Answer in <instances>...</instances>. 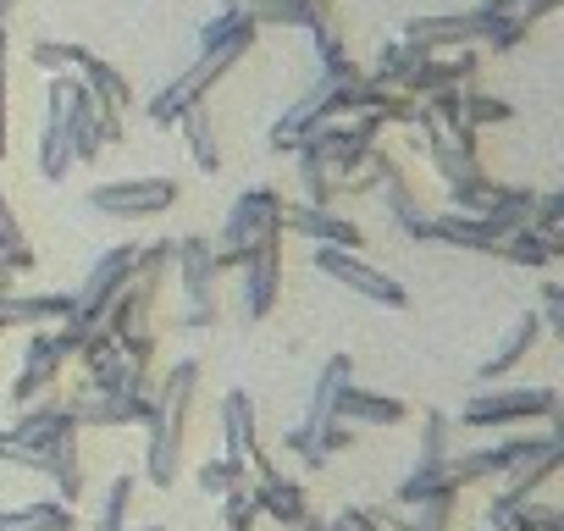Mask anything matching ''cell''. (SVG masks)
Returning <instances> with one entry per match:
<instances>
[{"mask_svg": "<svg viewBox=\"0 0 564 531\" xmlns=\"http://www.w3.org/2000/svg\"><path fill=\"white\" fill-rule=\"evenodd\" d=\"M227 12H238V18H249L254 29H316V23H327V12H316V7H305V0H221Z\"/></svg>", "mask_w": 564, "mask_h": 531, "instance_id": "d6986e66", "label": "cell"}, {"mask_svg": "<svg viewBox=\"0 0 564 531\" xmlns=\"http://www.w3.org/2000/svg\"><path fill=\"white\" fill-rule=\"evenodd\" d=\"M536 338H542V322H536V311H520V322L503 333V344H498V349H492V355L476 366V382H498V377H509V371H514V366L531 355V344H536Z\"/></svg>", "mask_w": 564, "mask_h": 531, "instance_id": "ffe728a7", "label": "cell"}, {"mask_svg": "<svg viewBox=\"0 0 564 531\" xmlns=\"http://www.w3.org/2000/svg\"><path fill=\"white\" fill-rule=\"evenodd\" d=\"M254 34H260V29H254L249 18H238V12H227V7H221V12L199 29V56H210V51H243V56H249Z\"/></svg>", "mask_w": 564, "mask_h": 531, "instance_id": "d4e9b609", "label": "cell"}, {"mask_svg": "<svg viewBox=\"0 0 564 531\" xmlns=\"http://www.w3.org/2000/svg\"><path fill=\"white\" fill-rule=\"evenodd\" d=\"M300 199L305 205H333L338 194H333V177L311 161V155H300Z\"/></svg>", "mask_w": 564, "mask_h": 531, "instance_id": "d590c367", "label": "cell"}, {"mask_svg": "<svg viewBox=\"0 0 564 531\" xmlns=\"http://www.w3.org/2000/svg\"><path fill=\"white\" fill-rule=\"evenodd\" d=\"M536 322L547 327V333H564V289L547 278L542 283V311H536Z\"/></svg>", "mask_w": 564, "mask_h": 531, "instance_id": "8d00e7d4", "label": "cell"}, {"mask_svg": "<svg viewBox=\"0 0 564 531\" xmlns=\"http://www.w3.org/2000/svg\"><path fill=\"white\" fill-rule=\"evenodd\" d=\"M128 509H133V476H117L100 509V531H128Z\"/></svg>", "mask_w": 564, "mask_h": 531, "instance_id": "836d02e7", "label": "cell"}, {"mask_svg": "<svg viewBox=\"0 0 564 531\" xmlns=\"http://www.w3.org/2000/svg\"><path fill=\"white\" fill-rule=\"evenodd\" d=\"M12 7H18V0H0V29H7V23H12Z\"/></svg>", "mask_w": 564, "mask_h": 531, "instance_id": "ab89813d", "label": "cell"}, {"mask_svg": "<svg viewBox=\"0 0 564 531\" xmlns=\"http://www.w3.org/2000/svg\"><path fill=\"white\" fill-rule=\"evenodd\" d=\"M194 481L210 492V498H221V492H232V487H243L249 481V470L238 465V459H227V454H216V459H205L199 470H194Z\"/></svg>", "mask_w": 564, "mask_h": 531, "instance_id": "d6a6232c", "label": "cell"}, {"mask_svg": "<svg viewBox=\"0 0 564 531\" xmlns=\"http://www.w3.org/2000/svg\"><path fill=\"white\" fill-rule=\"evenodd\" d=\"M45 476L56 481V498H62V503H73V509L84 503V459H78V437H67V443L51 448Z\"/></svg>", "mask_w": 564, "mask_h": 531, "instance_id": "484cf974", "label": "cell"}, {"mask_svg": "<svg viewBox=\"0 0 564 531\" xmlns=\"http://www.w3.org/2000/svg\"><path fill=\"white\" fill-rule=\"evenodd\" d=\"M67 415L78 432H95V426H144L150 421V399H133V393H73L67 399Z\"/></svg>", "mask_w": 564, "mask_h": 531, "instance_id": "9a60e30c", "label": "cell"}, {"mask_svg": "<svg viewBox=\"0 0 564 531\" xmlns=\"http://www.w3.org/2000/svg\"><path fill=\"white\" fill-rule=\"evenodd\" d=\"M51 84H56V100H62V133H67V144H73V161L89 166V161L106 150L100 111H95V100H89V89H84L78 73H62V78H51Z\"/></svg>", "mask_w": 564, "mask_h": 531, "instance_id": "8fae6325", "label": "cell"}, {"mask_svg": "<svg viewBox=\"0 0 564 531\" xmlns=\"http://www.w3.org/2000/svg\"><path fill=\"white\" fill-rule=\"evenodd\" d=\"M282 188H271V183H260V188H243L238 199H232V210H227V221H221V249H216V278L221 272H238V266L249 260V249L260 243V238H271V232H282Z\"/></svg>", "mask_w": 564, "mask_h": 531, "instance_id": "277c9868", "label": "cell"}, {"mask_svg": "<svg viewBox=\"0 0 564 531\" xmlns=\"http://www.w3.org/2000/svg\"><path fill=\"white\" fill-rule=\"evenodd\" d=\"M249 498H254V509L260 514H271L276 525H305L311 520V498H305V487L294 481V476H282L265 454H254V465H249Z\"/></svg>", "mask_w": 564, "mask_h": 531, "instance_id": "7c38bea8", "label": "cell"}, {"mask_svg": "<svg viewBox=\"0 0 564 531\" xmlns=\"http://www.w3.org/2000/svg\"><path fill=\"white\" fill-rule=\"evenodd\" d=\"M73 525H78V509L62 498H34L18 509H0V531H73Z\"/></svg>", "mask_w": 564, "mask_h": 531, "instance_id": "cb8c5ba5", "label": "cell"}, {"mask_svg": "<svg viewBox=\"0 0 564 531\" xmlns=\"http://www.w3.org/2000/svg\"><path fill=\"white\" fill-rule=\"evenodd\" d=\"M221 437H227V459H238L243 470L254 465V454H260V443H254V404H249V393L243 388H232L227 399H221Z\"/></svg>", "mask_w": 564, "mask_h": 531, "instance_id": "44dd1931", "label": "cell"}, {"mask_svg": "<svg viewBox=\"0 0 564 531\" xmlns=\"http://www.w3.org/2000/svg\"><path fill=\"white\" fill-rule=\"evenodd\" d=\"M0 260H12L18 272H29V266H34V243L23 238V227H18V210L7 205V194H0Z\"/></svg>", "mask_w": 564, "mask_h": 531, "instance_id": "1f68e13d", "label": "cell"}, {"mask_svg": "<svg viewBox=\"0 0 564 531\" xmlns=\"http://www.w3.org/2000/svg\"><path fill=\"white\" fill-rule=\"evenodd\" d=\"M254 520H260V509H254L249 487L221 492V525H227V531H254Z\"/></svg>", "mask_w": 564, "mask_h": 531, "instance_id": "e575fe53", "label": "cell"}, {"mask_svg": "<svg viewBox=\"0 0 564 531\" xmlns=\"http://www.w3.org/2000/svg\"><path fill=\"white\" fill-rule=\"evenodd\" d=\"M333 415L344 426H399L410 415V404L393 399V393H377V388H355V377H349L333 399Z\"/></svg>", "mask_w": 564, "mask_h": 531, "instance_id": "e0dca14e", "label": "cell"}, {"mask_svg": "<svg viewBox=\"0 0 564 531\" xmlns=\"http://www.w3.org/2000/svg\"><path fill=\"white\" fill-rule=\"evenodd\" d=\"M459 122L465 128H503V122H514V106L498 95H481V89H459Z\"/></svg>", "mask_w": 564, "mask_h": 531, "instance_id": "f546056e", "label": "cell"}, {"mask_svg": "<svg viewBox=\"0 0 564 531\" xmlns=\"http://www.w3.org/2000/svg\"><path fill=\"white\" fill-rule=\"evenodd\" d=\"M355 377V360L349 355H333L322 371H316V388H311V410H305V421L300 426H289V454H300V465L305 470H322L333 454H344V448H355V437H360V426H344L338 415H333V399H338V388Z\"/></svg>", "mask_w": 564, "mask_h": 531, "instance_id": "7a4b0ae2", "label": "cell"}, {"mask_svg": "<svg viewBox=\"0 0 564 531\" xmlns=\"http://www.w3.org/2000/svg\"><path fill=\"white\" fill-rule=\"evenodd\" d=\"M498 12L487 7H470V12H448V18H410L404 23V45L426 51V56H443V51H476L487 45Z\"/></svg>", "mask_w": 564, "mask_h": 531, "instance_id": "9c48e42d", "label": "cell"}, {"mask_svg": "<svg viewBox=\"0 0 564 531\" xmlns=\"http://www.w3.org/2000/svg\"><path fill=\"white\" fill-rule=\"evenodd\" d=\"M498 260H509V266H531V272H536V266H553L558 260V249L547 243V238H536L531 227H520V232H509V238H498V249H492Z\"/></svg>", "mask_w": 564, "mask_h": 531, "instance_id": "f1b7e54d", "label": "cell"}, {"mask_svg": "<svg viewBox=\"0 0 564 531\" xmlns=\"http://www.w3.org/2000/svg\"><path fill=\"white\" fill-rule=\"evenodd\" d=\"M282 238L289 232H271L249 249V260L238 266L243 272V316L249 322H265L276 311V294H282Z\"/></svg>", "mask_w": 564, "mask_h": 531, "instance_id": "4fadbf2b", "label": "cell"}, {"mask_svg": "<svg viewBox=\"0 0 564 531\" xmlns=\"http://www.w3.org/2000/svg\"><path fill=\"white\" fill-rule=\"evenodd\" d=\"M443 465H448V415L426 410L421 415V459H415V470H443Z\"/></svg>", "mask_w": 564, "mask_h": 531, "instance_id": "4dcf8cb0", "label": "cell"}, {"mask_svg": "<svg viewBox=\"0 0 564 531\" xmlns=\"http://www.w3.org/2000/svg\"><path fill=\"white\" fill-rule=\"evenodd\" d=\"M194 388H199V360H172L166 377L150 388V443H144V476L150 487H172L183 465V437L194 415Z\"/></svg>", "mask_w": 564, "mask_h": 531, "instance_id": "6da1fadb", "label": "cell"}, {"mask_svg": "<svg viewBox=\"0 0 564 531\" xmlns=\"http://www.w3.org/2000/svg\"><path fill=\"white\" fill-rule=\"evenodd\" d=\"M183 327H194V333L199 327H216V305H188L183 311Z\"/></svg>", "mask_w": 564, "mask_h": 531, "instance_id": "f35d334b", "label": "cell"}, {"mask_svg": "<svg viewBox=\"0 0 564 531\" xmlns=\"http://www.w3.org/2000/svg\"><path fill=\"white\" fill-rule=\"evenodd\" d=\"M305 7H316V12H327V7H333V0H305Z\"/></svg>", "mask_w": 564, "mask_h": 531, "instance_id": "60d3db41", "label": "cell"}, {"mask_svg": "<svg viewBox=\"0 0 564 531\" xmlns=\"http://www.w3.org/2000/svg\"><path fill=\"white\" fill-rule=\"evenodd\" d=\"M282 232H300L311 243H338V249H360V227L344 221L333 205H305V199H289L282 205Z\"/></svg>", "mask_w": 564, "mask_h": 531, "instance_id": "5bb4252c", "label": "cell"}, {"mask_svg": "<svg viewBox=\"0 0 564 531\" xmlns=\"http://www.w3.org/2000/svg\"><path fill=\"white\" fill-rule=\"evenodd\" d=\"M238 62H243V51H210V56H199L194 67H183V73L150 100V122H155V128H177L183 111L205 106V89H216Z\"/></svg>", "mask_w": 564, "mask_h": 531, "instance_id": "8992f818", "label": "cell"}, {"mask_svg": "<svg viewBox=\"0 0 564 531\" xmlns=\"http://www.w3.org/2000/svg\"><path fill=\"white\" fill-rule=\"evenodd\" d=\"M139 531H166V525H139Z\"/></svg>", "mask_w": 564, "mask_h": 531, "instance_id": "b9f144b4", "label": "cell"}, {"mask_svg": "<svg viewBox=\"0 0 564 531\" xmlns=\"http://www.w3.org/2000/svg\"><path fill=\"white\" fill-rule=\"evenodd\" d=\"M73 166L78 161H73V144L62 133V100H56V84H51L45 89V128H40V177L45 183H62Z\"/></svg>", "mask_w": 564, "mask_h": 531, "instance_id": "7402d4cb", "label": "cell"}, {"mask_svg": "<svg viewBox=\"0 0 564 531\" xmlns=\"http://www.w3.org/2000/svg\"><path fill=\"white\" fill-rule=\"evenodd\" d=\"M344 84H360V78H327V73H322V78H316V84L289 106V111H282V117L271 122L265 144H271L276 155H294V150H300V144H305V139L333 117V100H338V89H344Z\"/></svg>", "mask_w": 564, "mask_h": 531, "instance_id": "30bf717a", "label": "cell"}, {"mask_svg": "<svg viewBox=\"0 0 564 531\" xmlns=\"http://www.w3.org/2000/svg\"><path fill=\"white\" fill-rule=\"evenodd\" d=\"M62 366H67L62 338H56V333H34V338H29V349H23V371H18L12 399H18V404H34L40 393H51V388H56Z\"/></svg>", "mask_w": 564, "mask_h": 531, "instance_id": "2e32d148", "label": "cell"}, {"mask_svg": "<svg viewBox=\"0 0 564 531\" xmlns=\"http://www.w3.org/2000/svg\"><path fill=\"white\" fill-rule=\"evenodd\" d=\"M525 421H558V393L553 388H487L459 410V426L470 432H498V426H525Z\"/></svg>", "mask_w": 564, "mask_h": 531, "instance_id": "5b68a950", "label": "cell"}, {"mask_svg": "<svg viewBox=\"0 0 564 531\" xmlns=\"http://www.w3.org/2000/svg\"><path fill=\"white\" fill-rule=\"evenodd\" d=\"M7 67H12V40L0 29V155H7Z\"/></svg>", "mask_w": 564, "mask_h": 531, "instance_id": "74e56055", "label": "cell"}, {"mask_svg": "<svg viewBox=\"0 0 564 531\" xmlns=\"http://www.w3.org/2000/svg\"><path fill=\"white\" fill-rule=\"evenodd\" d=\"M177 283L188 294V305H216V249L205 232H188L177 238Z\"/></svg>", "mask_w": 564, "mask_h": 531, "instance_id": "ac0fdd59", "label": "cell"}, {"mask_svg": "<svg viewBox=\"0 0 564 531\" xmlns=\"http://www.w3.org/2000/svg\"><path fill=\"white\" fill-rule=\"evenodd\" d=\"M183 139H188V155H194V166L199 172H216L221 166V144H216V128H210V106H194V111H183Z\"/></svg>", "mask_w": 564, "mask_h": 531, "instance_id": "4316f807", "label": "cell"}, {"mask_svg": "<svg viewBox=\"0 0 564 531\" xmlns=\"http://www.w3.org/2000/svg\"><path fill=\"white\" fill-rule=\"evenodd\" d=\"M177 194H183V183H177V177H117V183H95V188H89V210L144 221V216L172 210V205H177Z\"/></svg>", "mask_w": 564, "mask_h": 531, "instance_id": "ba28073f", "label": "cell"}, {"mask_svg": "<svg viewBox=\"0 0 564 531\" xmlns=\"http://www.w3.org/2000/svg\"><path fill=\"white\" fill-rule=\"evenodd\" d=\"M95 51H84V45H67V40H34L29 45V62L45 73V78H62V73H84V62H89Z\"/></svg>", "mask_w": 564, "mask_h": 531, "instance_id": "83f0119b", "label": "cell"}, {"mask_svg": "<svg viewBox=\"0 0 564 531\" xmlns=\"http://www.w3.org/2000/svg\"><path fill=\"white\" fill-rule=\"evenodd\" d=\"M67 311H73V294H7L0 300V322H7V333L12 327H51V322H67Z\"/></svg>", "mask_w": 564, "mask_h": 531, "instance_id": "603a6c76", "label": "cell"}, {"mask_svg": "<svg viewBox=\"0 0 564 531\" xmlns=\"http://www.w3.org/2000/svg\"><path fill=\"white\" fill-rule=\"evenodd\" d=\"M316 272L322 278H333L338 289H349V294H360V300H371V305H388V311H404L410 305V294H404V283H393L382 266H371V260H360V249H338V243H316Z\"/></svg>", "mask_w": 564, "mask_h": 531, "instance_id": "52a82bcc", "label": "cell"}, {"mask_svg": "<svg viewBox=\"0 0 564 531\" xmlns=\"http://www.w3.org/2000/svg\"><path fill=\"white\" fill-rule=\"evenodd\" d=\"M78 437L73 415H67V393H40L34 404H23V421L12 432H0V465H23L45 476V459L56 443Z\"/></svg>", "mask_w": 564, "mask_h": 531, "instance_id": "3957f363", "label": "cell"}]
</instances>
